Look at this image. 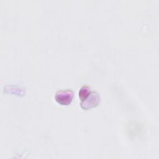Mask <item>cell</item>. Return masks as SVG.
<instances>
[{
  "mask_svg": "<svg viewBox=\"0 0 159 159\" xmlns=\"http://www.w3.org/2000/svg\"><path fill=\"white\" fill-rule=\"evenodd\" d=\"M73 98V93L70 89L60 90L56 93L55 98L57 102L61 105H68Z\"/></svg>",
  "mask_w": 159,
  "mask_h": 159,
  "instance_id": "1",
  "label": "cell"
},
{
  "mask_svg": "<svg viewBox=\"0 0 159 159\" xmlns=\"http://www.w3.org/2000/svg\"><path fill=\"white\" fill-rule=\"evenodd\" d=\"M100 101V97L96 92H90L86 98L81 101V107L84 109H88L98 105Z\"/></svg>",
  "mask_w": 159,
  "mask_h": 159,
  "instance_id": "2",
  "label": "cell"
},
{
  "mask_svg": "<svg viewBox=\"0 0 159 159\" xmlns=\"http://www.w3.org/2000/svg\"><path fill=\"white\" fill-rule=\"evenodd\" d=\"M90 93V89L87 86H83L79 91V97L81 101L84 100L88 97Z\"/></svg>",
  "mask_w": 159,
  "mask_h": 159,
  "instance_id": "3",
  "label": "cell"
}]
</instances>
